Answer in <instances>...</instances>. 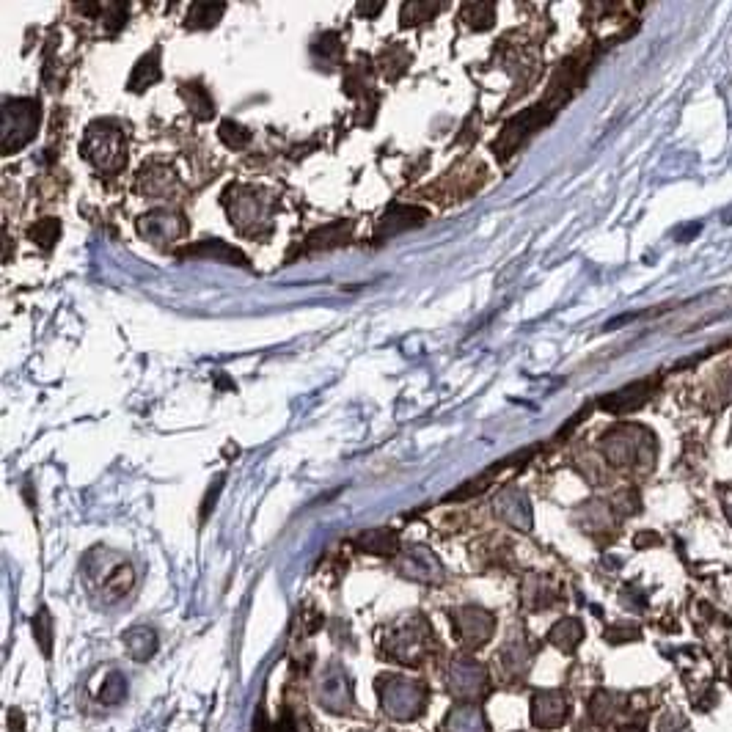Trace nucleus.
Returning <instances> with one entry per match:
<instances>
[{"instance_id":"obj_9","label":"nucleus","mask_w":732,"mask_h":732,"mask_svg":"<svg viewBox=\"0 0 732 732\" xmlns=\"http://www.w3.org/2000/svg\"><path fill=\"white\" fill-rule=\"evenodd\" d=\"M400 570L402 576L413 578V581H422V584H435V581H441V573H444L441 562L424 545H408L402 551Z\"/></svg>"},{"instance_id":"obj_25","label":"nucleus","mask_w":732,"mask_h":732,"mask_svg":"<svg viewBox=\"0 0 732 732\" xmlns=\"http://www.w3.org/2000/svg\"><path fill=\"white\" fill-rule=\"evenodd\" d=\"M493 3H466L463 6V20H466L471 28H490L493 25Z\"/></svg>"},{"instance_id":"obj_28","label":"nucleus","mask_w":732,"mask_h":732,"mask_svg":"<svg viewBox=\"0 0 732 732\" xmlns=\"http://www.w3.org/2000/svg\"><path fill=\"white\" fill-rule=\"evenodd\" d=\"M658 732H686V721L677 713H666L664 719L658 721Z\"/></svg>"},{"instance_id":"obj_29","label":"nucleus","mask_w":732,"mask_h":732,"mask_svg":"<svg viewBox=\"0 0 732 732\" xmlns=\"http://www.w3.org/2000/svg\"><path fill=\"white\" fill-rule=\"evenodd\" d=\"M9 727H12V732H25V716L20 713V708L9 710Z\"/></svg>"},{"instance_id":"obj_8","label":"nucleus","mask_w":732,"mask_h":732,"mask_svg":"<svg viewBox=\"0 0 732 732\" xmlns=\"http://www.w3.org/2000/svg\"><path fill=\"white\" fill-rule=\"evenodd\" d=\"M570 716L565 691L548 688V691H534L532 697V724L540 730H556L562 727Z\"/></svg>"},{"instance_id":"obj_4","label":"nucleus","mask_w":732,"mask_h":732,"mask_svg":"<svg viewBox=\"0 0 732 732\" xmlns=\"http://www.w3.org/2000/svg\"><path fill=\"white\" fill-rule=\"evenodd\" d=\"M39 130V105L34 100H6L3 105V155L25 146Z\"/></svg>"},{"instance_id":"obj_15","label":"nucleus","mask_w":732,"mask_h":732,"mask_svg":"<svg viewBox=\"0 0 732 732\" xmlns=\"http://www.w3.org/2000/svg\"><path fill=\"white\" fill-rule=\"evenodd\" d=\"M584 639V625L576 620V617H567V620H559L548 633V642L559 647L562 653H576V647Z\"/></svg>"},{"instance_id":"obj_24","label":"nucleus","mask_w":732,"mask_h":732,"mask_svg":"<svg viewBox=\"0 0 732 732\" xmlns=\"http://www.w3.org/2000/svg\"><path fill=\"white\" fill-rule=\"evenodd\" d=\"M58 234H61V223H58L56 218H42L36 226H31L28 237H31L36 245H42V248H53V243L58 240Z\"/></svg>"},{"instance_id":"obj_19","label":"nucleus","mask_w":732,"mask_h":732,"mask_svg":"<svg viewBox=\"0 0 732 732\" xmlns=\"http://www.w3.org/2000/svg\"><path fill=\"white\" fill-rule=\"evenodd\" d=\"M179 94H182V100L188 102V108L193 113H196V119H201V122H207V119H212V100L207 97V91L201 89V86H196V83H188V86H182L179 89Z\"/></svg>"},{"instance_id":"obj_3","label":"nucleus","mask_w":732,"mask_h":732,"mask_svg":"<svg viewBox=\"0 0 732 732\" xmlns=\"http://www.w3.org/2000/svg\"><path fill=\"white\" fill-rule=\"evenodd\" d=\"M83 157H89L100 171L124 166V133L113 122H94L83 141Z\"/></svg>"},{"instance_id":"obj_23","label":"nucleus","mask_w":732,"mask_h":732,"mask_svg":"<svg viewBox=\"0 0 732 732\" xmlns=\"http://www.w3.org/2000/svg\"><path fill=\"white\" fill-rule=\"evenodd\" d=\"M100 699L105 705H122L124 699H127V677L122 672H111V675L105 677V683H102Z\"/></svg>"},{"instance_id":"obj_27","label":"nucleus","mask_w":732,"mask_h":732,"mask_svg":"<svg viewBox=\"0 0 732 732\" xmlns=\"http://www.w3.org/2000/svg\"><path fill=\"white\" fill-rule=\"evenodd\" d=\"M248 138H251V135L245 133L243 127H237L234 122H223L221 124V141L226 146H232V149H240V146L248 144Z\"/></svg>"},{"instance_id":"obj_26","label":"nucleus","mask_w":732,"mask_h":732,"mask_svg":"<svg viewBox=\"0 0 732 732\" xmlns=\"http://www.w3.org/2000/svg\"><path fill=\"white\" fill-rule=\"evenodd\" d=\"M438 12H441L438 3H405L402 6V25L424 23V20H430Z\"/></svg>"},{"instance_id":"obj_11","label":"nucleus","mask_w":732,"mask_h":732,"mask_svg":"<svg viewBox=\"0 0 732 732\" xmlns=\"http://www.w3.org/2000/svg\"><path fill=\"white\" fill-rule=\"evenodd\" d=\"M441 732H490L485 713L477 705H457L441 724Z\"/></svg>"},{"instance_id":"obj_21","label":"nucleus","mask_w":732,"mask_h":732,"mask_svg":"<svg viewBox=\"0 0 732 732\" xmlns=\"http://www.w3.org/2000/svg\"><path fill=\"white\" fill-rule=\"evenodd\" d=\"M34 636L36 642H39V650L45 658L53 655V617H50V611L47 609H39L34 617Z\"/></svg>"},{"instance_id":"obj_1","label":"nucleus","mask_w":732,"mask_h":732,"mask_svg":"<svg viewBox=\"0 0 732 732\" xmlns=\"http://www.w3.org/2000/svg\"><path fill=\"white\" fill-rule=\"evenodd\" d=\"M378 697L386 716L394 721H413L419 719L427 708L430 691L419 680L402 675H380L378 677Z\"/></svg>"},{"instance_id":"obj_6","label":"nucleus","mask_w":732,"mask_h":732,"mask_svg":"<svg viewBox=\"0 0 732 732\" xmlns=\"http://www.w3.org/2000/svg\"><path fill=\"white\" fill-rule=\"evenodd\" d=\"M452 625H455L457 642L466 650H479L482 644H488L496 633V620L493 614L479 606H463V609L452 611Z\"/></svg>"},{"instance_id":"obj_34","label":"nucleus","mask_w":732,"mask_h":732,"mask_svg":"<svg viewBox=\"0 0 732 732\" xmlns=\"http://www.w3.org/2000/svg\"><path fill=\"white\" fill-rule=\"evenodd\" d=\"M378 732H380V730H378Z\"/></svg>"},{"instance_id":"obj_31","label":"nucleus","mask_w":732,"mask_h":732,"mask_svg":"<svg viewBox=\"0 0 732 732\" xmlns=\"http://www.w3.org/2000/svg\"><path fill=\"white\" fill-rule=\"evenodd\" d=\"M383 12V3H358V14H380Z\"/></svg>"},{"instance_id":"obj_20","label":"nucleus","mask_w":732,"mask_h":732,"mask_svg":"<svg viewBox=\"0 0 732 732\" xmlns=\"http://www.w3.org/2000/svg\"><path fill=\"white\" fill-rule=\"evenodd\" d=\"M182 254H193V256H218L223 262H229V265H245V256L240 251H234L232 245L226 243H204V245H193V248H185Z\"/></svg>"},{"instance_id":"obj_18","label":"nucleus","mask_w":732,"mask_h":732,"mask_svg":"<svg viewBox=\"0 0 732 732\" xmlns=\"http://www.w3.org/2000/svg\"><path fill=\"white\" fill-rule=\"evenodd\" d=\"M160 75H163V72H160V50H155V53H146V56L135 64L133 75H130V89L144 91L146 86L157 83Z\"/></svg>"},{"instance_id":"obj_5","label":"nucleus","mask_w":732,"mask_h":732,"mask_svg":"<svg viewBox=\"0 0 732 732\" xmlns=\"http://www.w3.org/2000/svg\"><path fill=\"white\" fill-rule=\"evenodd\" d=\"M446 686L457 699H463L466 705H474V702L485 699V694H488V669L471 655H457L455 661L449 664V672H446Z\"/></svg>"},{"instance_id":"obj_2","label":"nucleus","mask_w":732,"mask_h":732,"mask_svg":"<svg viewBox=\"0 0 732 732\" xmlns=\"http://www.w3.org/2000/svg\"><path fill=\"white\" fill-rule=\"evenodd\" d=\"M435 650L433 628L424 617L402 622L397 631L386 639V653L405 666H422L424 658Z\"/></svg>"},{"instance_id":"obj_10","label":"nucleus","mask_w":732,"mask_h":732,"mask_svg":"<svg viewBox=\"0 0 732 732\" xmlns=\"http://www.w3.org/2000/svg\"><path fill=\"white\" fill-rule=\"evenodd\" d=\"M138 232L144 234L146 240L152 243H166V240H177L185 234V223L177 212H149L138 221Z\"/></svg>"},{"instance_id":"obj_32","label":"nucleus","mask_w":732,"mask_h":732,"mask_svg":"<svg viewBox=\"0 0 732 732\" xmlns=\"http://www.w3.org/2000/svg\"><path fill=\"white\" fill-rule=\"evenodd\" d=\"M576 732H603V730H600V724H587V721H584V724H578Z\"/></svg>"},{"instance_id":"obj_14","label":"nucleus","mask_w":732,"mask_h":732,"mask_svg":"<svg viewBox=\"0 0 732 732\" xmlns=\"http://www.w3.org/2000/svg\"><path fill=\"white\" fill-rule=\"evenodd\" d=\"M622 694H614V691H598L595 697L589 699V719L595 724H611V721L620 719L622 708Z\"/></svg>"},{"instance_id":"obj_13","label":"nucleus","mask_w":732,"mask_h":732,"mask_svg":"<svg viewBox=\"0 0 732 732\" xmlns=\"http://www.w3.org/2000/svg\"><path fill=\"white\" fill-rule=\"evenodd\" d=\"M122 639L130 658L138 661V664H144L157 653V633L152 628H146V625H135L130 631H124Z\"/></svg>"},{"instance_id":"obj_33","label":"nucleus","mask_w":732,"mask_h":732,"mask_svg":"<svg viewBox=\"0 0 732 732\" xmlns=\"http://www.w3.org/2000/svg\"><path fill=\"white\" fill-rule=\"evenodd\" d=\"M620 732H644L642 727H636V724H628V727H622Z\"/></svg>"},{"instance_id":"obj_30","label":"nucleus","mask_w":732,"mask_h":732,"mask_svg":"<svg viewBox=\"0 0 732 732\" xmlns=\"http://www.w3.org/2000/svg\"><path fill=\"white\" fill-rule=\"evenodd\" d=\"M262 732H295V724H292V719H281L278 724H273V727H265Z\"/></svg>"},{"instance_id":"obj_17","label":"nucleus","mask_w":732,"mask_h":732,"mask_svg":"<svg viewBox=\"0 0 732 732\" xmlns=\"http://www.w3.org/2000/svg\"><path fill=\"white\" fill-rule=\"evenodd\" d=\"M424 218H427V212L416 210V207H394V210H389V215L383 218L380 237H386V234H400V232H405V229H413V226L424 223Z\"/></svg>"},{"instance_id":"obj_7","label":"nucleus","mask_w":732,"mask_h":732,"mask_svg":"<svg viewBox=\"0 0 732 732\" xmlns=\"http://www.w3.org/2000/svg\"><path fill=\"white\" fill-rule=\"evenodd\" d=\"M317 702L331 713H347L355 708L353 680L339 664L328 666L317 680Z\"/></svg>"},{"instance_id":"obj_12","label":"nucleus","mask_w":732,"mask_h":732,"mask_svg":"<svg viewBox=\"0 0 732 732\" xmlns=\"http://www.w3.org/2000/svg\"><path fill=\"white\" fill-rule=\"evenodd\" d=\"M499 661H501V675L507 677V680H518V677L526 675L529 661H532V650H529L526 639H512L507 647H501Z\"/></svg>"},{"instance_id":"obj_22","label":"nucleus","mask_w":732,"mask_h":732,"mask_svg":"<svg viewBox=\"0 0 732 732\" xmlns=\"http://www.w3.org/2000/svg\"><path fill=\"white\" fill-rule=\"evenodd\" d=\"M223 9L226 6H218V3H196L188 14V28H212L221 20Z\"/></svg>"},{"instance_id":"obj_16","label":"nucleus","mask_w":732,"mask_h":732,"mask_svg":"<svg viewBox=\"0 0 732 732\" xmlns=\"http://www.w3.org/2000/svg\"><path fill=\"white\" fill-rule=\"evenodd\" d=\"M358 548H364L369 554H378V556H394L397 554V548H400V540H397V534L391 532V529H369V532L358 534Z\"/></svg>"}]
</instances>
